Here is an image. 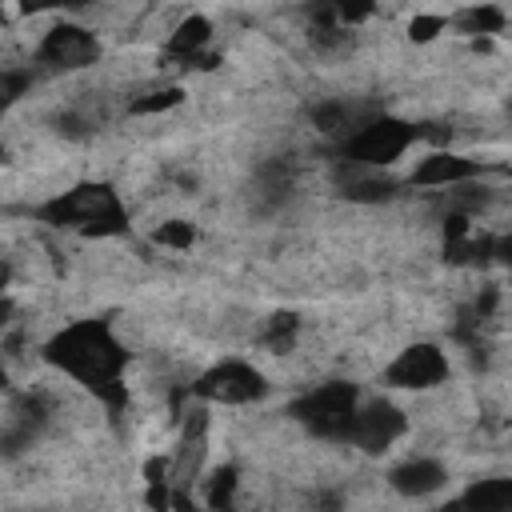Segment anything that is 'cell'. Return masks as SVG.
Wrapping results in <instances>:
<instances>
[{
	"label": "cell",
	"instance_id": "cell-1",
	"mask_svg": "<svg viewBox=\"0 0 512 512\" xmlns=\"http://www.w3.org/2000/svg\"><path fill=\"white\" fill-rule=\"evenodd\" d=\"M40 356L56 372H64L68 380L88 388L112 416L128 408V384H124L128 348L120 344V336L112 332L108 320H72V324H64L56 336L44 340Z\"/></svg>",
	"mask_w": 512,
	"mask_h": 512
},
{
	"label": "cell",
	"instance_id": "cell-2",
	"mask_svg": "<svg viewBox=\"0 0 512 512\" xmlns=\"http://www.w3.org/2000/svg\"><path fill=\"white\" fill-rule=\"evenodd\" d=\"M36 216L52 228L80 232V236H120L128 232V208L112 184H72L68 192H56L48 204L36 208Z\"/></svg>",
	"mask_w": 512,
	"mask_h": 512
},
{
	"label": "cell",
	"instance_id": "cell-3",
	"mask_svg": "<svg viewBox=\"0 0 512 512\" xmlns=\"http://www.w3.org/2000/svg\"><path fill=\"white\" fill-rule=\"evenodd\" d=\"M420 140V128L412 120H400V116H368L360 120L340 144V160L344 164H364V168H388L396 164L412 144Z\"/></svg>",
	"mask_w": 512,
	"mask_h": 512
},
{
	"label": "cell",
	"instance_id": "cell-4",
	"mask_svg": "<svg viewBox=\"0 0 512 512\" xmlns=\"http://www.w3.org/2000/svg\"><path fill=\"white\" fill-rule=\"evenodd\" d=\"M356 404H360V388L352 380H328V384H316L304 396H296L288 404V416L300 428H308L312 436L332 440V444H344Z\"/></svg>",
	"mask_w": 512,
	"mask_h": 512
},
{
	"label": "cell",
	"instance_id": "cell-5",
	"mask_svg": "<svg viewBox=\"0 0 512 512\" xmlns=\"http://www.w3.org/2000/svg\"><path fill=\"white\" fill-rule=\"evenodd\" d=\"M188 396L204 400V404H228V408H240V404H256L260 396H268V376L240 360V356H228L220 364H212L208 372H200L192 384H188Z\"/></svg>",
	"mask_w": 512,
	"mask_h": 512
},
{
	"label": "cell",
	"instance_id": "cell-6",
	"mask_svg": "<svg viewBox=\"0 0 512 512\" xmlns=\"http://www.w3.org/2000/svg\"><path fill=\"white\" fill-rule=\"evenodd\" d=\"M96 60H100V40L76 20H56L36 44V64L48 72H80L92 68Z\"/></svg>",
	"mask_w": 512,
	"mask_h": 512
},
{
	"label": "cell",
	"instance_id": "cell-7",
	"mask_svg": "<svg viewBox=\"0 0 512 512\" xmlns=\"http://www.w3.org/2000/svg\"><path fill=\"white\" fill-rule=\"evenodd\" d=\"M404 428H408V420H404V412L392 400H384V396L360 400L356 412H352L344 444H352V448H360L368 456H380V452H388L404 436Z\"/></svg>",
	"mask_w": 512,
	"mask_h": 512
},
{
	"label": "cell",
	"instance_id": "cell-8",
	"mask_svg": "<svg viewBox=\"0 0 512 512\" xmlns=\"http://www.w3.org/2000/svg\"><path fill=\"white\" fill-rule=\"evenodd\" d=\"M448 356L440 352V344H428V340H416L408 348H400L392 356V364L384 368V384L388 388H400V392H428L436 384L448 380Z\"/></svg>",
	"mask_w": 512,
	"mask_h": 512
},
{
	"label": "cell",
	"instance_id": "cell-9",
	"mask_svg": "<svg viewBox=\"0 0 512 512\" xmlns=\"http://www.w3.org/2000/svg\"><path fill=\"white\" fill-rule=\"evenodd\" d=\"M480 172H484L480 160L440 148V152H428V156L412 168L408 184H412V188H452V184H468V180H476Z\"/></svg>",
	"mask_w": 512,
	"mask_h": 512
},
{
	"label": "cell",
	"instance_id": "cell-10",
	"mask_svg": "<svg viewBox=\"0 0 512 512\" xmlns=\"http://www.w3.org/2000/svg\"><path fill=\"white\" fill-rule=\"evenodd\" d=\"M388 484L400 496H416L420 500V496H432V492H440L448 484V468L440 460H432V456H412V460H404V464H396L388 472Z\"/></svg>",
	"mask_w": 512,
	"mask_h": 512
},
{
	"label": "cell",
	"instance_id": "cell-11",
	"mask_svg": "<svg viewBox=\"0 0 512 512\" xmlns=\"http://www.w3.org/2000/svg\"><path fill=\"white\" fill-rule=\"evenodd\" d=\"M208 40H212V24L204 20V16H184L180 24H176V32L168 36V44H164V56L168 60H180V64H196L200 60V52L208 48Z\"/></svg>",
	"mask_w": 512,
	"mask_h": 512
},
{
	"label": "cell",
	"instance_id": "cell-12",
	"mask_svg": "<svg viewBox=\"0 0 512 512\" xmlns=\"http://www.w3.org/2000/svg\"><path fill=\"white\" fill-rule=\"evenodd\" d=\"M504 24H508V16H504V8L492 4V0L468 4V8H460L456 16H448V28H456L460 36H476V40H480V36H500Z\"/></svg>",
	"mask_w": 512,
	"mask_h": 512
},
{
	"label": "cell",
	"instance_id": "cell-13",
	"mask_svg": "<svg viewBox=\"0 0 512 512\" xmlns=\"http://www.w3.org/2000/svg\"><path fill=\"white\" fill-rule=\"evenodd\" d=\"M460 504L464 508H476V512H504V508H512V480H504V476L476 480V484L464 488Z\"/></svg>",
	"mask_w": 512,
	"mask_h": 512
},
{
	"label": "cell",
	"instance_id": "cell-14",
	"mask_svg": "<svg viewBox=\"0 0 512 512\" xmlns=\"http://www.w3.org/2000/svg\"><path fill=\"white\" fill-rule=\"evenodd\" d=\"M176 104H184V88H180V84H164V88H152V92L136 96V100L128 104V112H132V116H152V112H168V108H176Z\"/></svg>",
	"mask_w": 512,
	"mask_h": 512
},
{
	"label": "cell",
	"instance_id": "cell-15",
	"mask_svg": "<svg viewBox=\"0 0 512 512\" xmlns=\"http://www.w3.org/2000/svg\"><path fill=\"white\" fill-rule=\"evenodd\" d=\"M296 328H300V320H296L292 312H280V316H272V320H268V328H264V336H260V340H264V348H272V352L280 356V352H288V348H292Z\"/></svg>",
	"mask_w": 512,
	"mask_h": 512
},
{
	"label": "cell",
	"instance_id": "cell-16",
	"mask_svg": "<svg viewBox=\"0 0 512 512\" xmlns=\"http://www.w3.org/2000/svg\"><path fill=\"white\" fill-rule=\"evenodd\" d=\"M32 88V68H4L0 64V116Z\"/></svg>",
	"mask_w": 512,
	"mask_h": 512
},
{
	"label": "cell",
	"instance_id": "cell-17",
	"mask_svg": "<svg viewBox=\"0 0 512 512\" xmlns=\"http://www.w3.org/2000/svg\"><path fill=\"white\" fill-rule=\"evenodd\" d=\"M152 240H156L160 248L184 252V248H192V240H196V224H192V220H164V224L152 232Z\"/></svg>",
	"mask_w": 512,
	"mask_h": 512
},
{
	"label": "cell",
	"instance_id": "cell-18",
	"mask_svg": "<svg viewBox=\"0 0 512 512\" xmlns=\"http://www.w3.org/2000/svg\"><path fill=\"white\" fill-rule=\"evenodd\" d=\"M236 464H224V468H216L212 472V480H208V496H204V504H212V508H224V504H232V492H236Z\"/></svg>",
	"mask_w": 512,
	"mask_h": 512
},
{
	"label": "cell",
	"instance_id": "cell-19",
	"mask_svg": "<svg viewBox=\"0 0 512 512\" xmlns=\"http://www.w3.org/2000/svg\"><path fill=\"white\" fill-rule=\"evenodd\" d=\"M440 32H448V16H440V12H416V16L408 20V36H412L416 44H428V40H436Z\"/></svg>",
	"mask_w": 512,
	"mask_h": 512
},
{
	"label": "cell",
	"instance_id": "cell-20",
	"mask_svg": "<svg viewBox=\"0 0 512 512\" xmlns=\"http://www.w3.org/2000/svg\"><path fill=\"white\" fill-rule=\"evenodd\" d=\"M92 0H16L20 16H44V12H80Z\"/></svg>",
	"mask_w": 512,
	"mask_h": 512
},
{
	"label": "cell",
	"instance_id": "cell-21",
	"mask_svg": "<svg viewBox=\"0 0 512 512\" xmlns=\"http://www.w3.org/2000/svg\"><path fill=\"white\" fill-rule=\"evenodd\" d=\"M8 384V368H4V356H0V388Z\"/></svg>",
	"mask_w": 512,
	"mask_h": 512
}]
</instances>
